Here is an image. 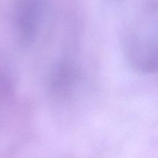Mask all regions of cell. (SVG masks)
Returning a JSON list of instances; mask_svg holds the SVG:
<instances>
[{
  "label": "cell",
  "mask_w": 158,
  "mask_h": 158,
  "mask_svg": "<svg viewBox=\"0 0 158 158\" xmlns=\"http://www.w3.org/2000/svg\"><path fill=\"white\" fill-rule=\"evenodd\" d=\"M47 0H15L12 22L17 41L23 45L33 42L39 30Z\"/></svg>",
  "instance_id": "obj_1"
}]
</instances>
